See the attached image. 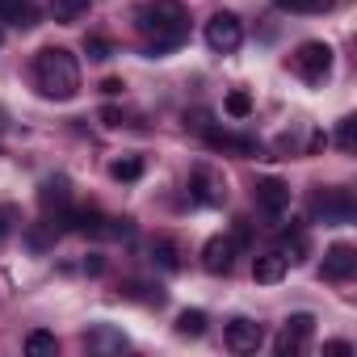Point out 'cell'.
I'll return each mask as SVG.
<instances>
[{
  "mask_svg": "<svg viewBox=\"0 0 357 357\" xmlns=\"http://www.w3.org/2000/svg\"><path fill=\"white\" fill-rule=\"evenodd\" d=\"M135 26L147 38L151 55H168L190 38V9L181 0H143L135 9Z\"/></svg>",
  "mask_w": 357,
  "mask_h": 357,
  "instance_id": "6da1fadb",
  "label": "cell"
},
{
  "mask_svg": "<svg viewBox=\"0 0 357 357\" xmlns=\"http://www.w3.org/2000/svg\"><path fill=\"white\" fill-rule=\"evenodd\" d=\"M34 80L38 93L51 101H72L80 93V63L68 47H43L34 59Z\"/></svg>",
  "mask_w": 357,
  "mask_h": 357,
  "instance_id": "7a4b0ae2",
  "label": "cell"
},
{
  "mask_svg": "<svg viewBox=\"0 0 357 357\" xmlns=\"http://www.w3.org/2000/svg\"><path fill=\"white\" fill-rule=\"evenodd\" d=\"M290 68H294V76L303 80V84H324L328 76H332V47L328 43H303L294 55H290Z\"/></svg>",
  "mask_w": 357,
  "mask_h": 357,
  "instance_id": "3957f363",
  "label": "cell"
},
{
  "mask_svg": "<svg viewBox=\"0 0 357 357\" xmlns=\"http://www.w3.org/2000/svg\"><path fill=\"white\" fill-rule=\"evenodd\" d=\"M311 336H315V315H311V311H294V315L282 324V332L273 336V353H278V357H298V353L311 344Z\"/></svg>",
  "mask_w": 357,
  "mask_h": 357,
  "instance_id": "277c9868",
  "label": "cell"
},
{
  "mask_svg": "<svg viewBox=\"0 0 357 357\" xmlns=\"http://www.w3.org/2000/svg\"><path fill=\"white\" fill-rule=\"evenodd\" d=\"M240 43H244V22H240L236 13H215V17L206 22V47H211L215 55H236Z\"/></svg>",
  "mask_w": 357,
  "mask_h": 357,
  "instance_id": "5b68a950",
  "label": "cell"
},
{
  "mask_svg": "<svg viewBox=\"0 0 357 357\" xmlns=\"http://www.w3.org/2000/svg\"><path fill=\"white\" fill-rule=\"evenodd\" d=\"M311 211H315V219H324V223H353L357 202H353L349 190H319L315 202H311Z\"/></svg>",
  "mask_w": 357,
  "mask_h": 357,
  "instance_id": "8992f818",
  "label": "cell"
},
{
  "mask_svg": "<svg viewBox=\"0 0 357 357\" xmlns=\"http://www.w3.org/2000/svg\"><path fill=\"white\" fill-rule=\"evenodd\" d=\"M190 198H194V202H202V206H219V202L227 198L223 176H219L215 168L198 164V168H194V176H190Z\"/></svg>",
  "mask_w": 357,
  "mask_h": 357,
  "instance_id": "52a82bcc",
  "label": "cell"
},
{
  "mask_svg": "<svg viewBox=\"0 0 357 357\" xmlns=\"http://www.w3.org/2000/svg\"><path fill=\"white\" fill-rule=\"evenodd\" d=\"M236 252H240L236 236H211L206 248H202V269H206V273H231Z\"/></svg>",
  "mask_w": 357,
  "mask_h": 357,
  "instance_id": "ba28073f",
  "label": "cell"
},
{
  "mask_svg": "<svg viewBox=\"0 0 357 357\" xmlns=\"http://www.w3.org/2000/svg\"><path fill=\"white\" fill-rule=\"evenodd\" d=\"M223 340H227V349L231 353H257L261 344H265V328L257 324V319H231L227 324V332H223Z\"/></svg>",
  "mask_w": 357,
  "mask_h": 357,
  "instance_id": "9c48e42d",
  "label": "cell"
},
{
  "mask_svg": "<svg viewBox=\"0 0 357 357\" xmlns=\"http://www.w3.org/2000/svg\"><path fill=\"white\" fill-rule=\"evenodd\" d=\"M252 198H257V206H261L269 219H278V215L290 206V185L282 181V176H261L257 190H252Z\"/></svg>",
  "mask_w": 357,
  "mask_h": 357,
  "instance_id": "30bf717a",
  "label": "cell"
},
{
  "mask_svg": "<svg viewBox=\"0 0 357 357\" xmlns=\"http://www.w3.org/2000/svg\"><path fill=\"white\" fill-rule=\"evenodd\" d=\"M59 223H63L68 231H76V236H105V227H109V219H105L97 206H68V211L59 215Z\"/></svg>",
  "mask_w": 357,
  "mask_h": 357,
  "instance_id": "8fae6325",
  "label": "cell"
},
{
  "mask_svg": "<svg viewBox=\"0 0 357 357\" xmlns=\"http://www.w3.org/2000/svg\"><path fill=\"white\" fill-rule=\"evenodd\" d=\"M202 139L215 147V151H231V155H261V143L248 139V135H231V130H219L215 122L202 130Z\"/></svg>",
  "mask_w": 357,
  "mask_h": 357,
  "instance_id": "7c38bea8",
  "label": "cell"
},
{
  "mask_svg": "<svg viewBox=\"0 0 357 357\" xmlns=\"http://www.w3.org/2000/svg\"><path fill=\"white\" fill-rule=\"evenodd\" d=\"M357 273V252H353V244H332L328 252H324V278L328 282H349Z\"/></svg>",
  "mask_w": 357,
  "mask_h": 357,
  "instance_id": "4fadbf2b",
  "label": "cell"
},
{
  "mask_svg": "<svg viewBox=\"0 0 357 357\" xmlns=\"http://www.w3.org/2000/svg\"><path fill=\"white\" fill-rule=\"evenodd\" d=\"M84 344H89V353H122V349H130L126 332H118L114 324H93L84 332Z\"/></svg>",
  "mask_w": 357,
  "mask_h": 357,
  "instance_id": "5bb4252c",
  "label": "cell"
},
{
  "mask_svg": "<svg viewBox=\"0 0 357 357\" xmlns=\"http://www.w3.org/2000/svg\"><path fill=\"white\" fill-rule=\"evenodd\" d=\"M0 26L34 30L38 26V5H34V0H0Z\"/></svg>",
  "mask_w": 357,
  "mask_h": 357,
  "instance_id": "9a60e30c",
  "label": "cell"
},
{
  "mask_svg": "<svg viewBox=\"0 0 357 357\" xmlns=\"http://www.w3.org/2000/svg\"><path fill=\"white\" fill-rule=\"evenodd\" d=\"M38 202H43V211L51 215H63L68 206H72V181H68V176H47V181H43V190H38Z\"/></svg>",
  "mask_w": 357,
  "mask_h": 357,
  "instance_id": "2e32d148",
  "label": "cell"
},
{
  "mask_svg": "<svg viewBox=\"0 0 357 357\" xmlns=\"http://www.w3.org/2000/svg\"><path fill=\"white\" fill-rule=\"evenodd\" d=\"M286 269H290V261H286L282 252H265V257H257L252 278H257L261 286H278V282L286 278Z\"/></svg>",
  "mask_w": 357,
  "mask_h": 357,
  "instance_id": "e0dca14e",
  "label": "cell"
},
{
  "mask_svg": "<svg viewBox=\"0 0 357 357\" xmlns=\"http://www.w3.org/2000/svg\"><path fill=\"white\" fill-rule=\"evenodd\" d=\"M151 265H160L164 273H176V269H181V248H176V240H168V236L151 240Z\"/></svg>",
  "mask_w": 357,
  "mask_h": 357,
  "instance_id": "ac0fdd59",
  "label": "cell"
},
{
  "mask_svg": "<svg viewBox=\"0 0 357 357\" xmlns=\"http://www.w3.org/2000/svg\"><path fill=\"white\" fill-rule=\"evenodd\" d=\"M143 155H118L114 164H109V176H114V181H139V176H143Z\"/></svg>",
  "mask_w": 357,
  "mask_h": 357,
  "instance_id": "d6986e66",
  "label": "cell"
},
{
  "mask_svg": "<svg viewBox=\"0 0 357 357\" xmlns=\"http://www.w3.org/2000/svg\"><path fill=\"white\" fill-rule=\"evenodd\" d=\"M223 114H227V118H236V122L252 118V97H248L244 89H231V93L223 97Z\"/></svg>",
  "mask_w": 357,
  "mask_h": 357,
  "instance_id": "ffe728a7",
  "label": "cell"
},
{
  "mask_svg": "<svg viewBox=\"0 0 357 357\" xmlns=\"http://www.w3.org/2000/svg\"><path fill=\"white\" fill-rule=\"evenodd\" d=\"M89 9H93V0H51L55 22H76V17H84Z\"/></svg>",
  "mask_w": 357,
  "mask_h": 357,
  "instance_id": "44dd1931",
  "label": "cell"
},
{
  "mask_svg": "<svg viewBox=\"0 0 357 357\" xmlns=\"http://www.w3.org/2000/svg\"><path fill=\"white\" fill-rule=\"evenodd\" d=\"M273 5L286 13H332L336 0H273Z\"/></svg>",
  "mask_w": 357,
  "mask_h": 357,
  "instance_id": "7402d4cb",
  "label": "cell"
},
{
  "mask_svg": "<svg viewBox=\"0 0 357 357\" xmlns=\"http://www.w3.org/2000/svg\"><path fill=\"white\" fill-rule=\"evenodd\" d=\"M84 55H89L93 63H105V59H114V55H118V47H114L105 34H89V38H84Z\"/></svg>",
  "mask_w": 357,
  "mask_h": 357,
  "instance_id": "603a6c76",
  "label": "cell"
},
{
  "mask_svg": "<svg viewBox=\"0 0 357 357\" xmlns=\"http://www.w3.org/2000/svg\"><path fill=\"white\" fill-rule=\"evenodd\" d=\"M176 332L181 336H202L206 332V311H181L176 315Z\"/></svg>",
  "mask_w": 357,
  "mask_h": 357,
  "instance_id": "cb8c5ba5",
  "label": "cell"
},
{
  "mask_svg": "<svg viewBox=\"0 0 357 357\" xmlns=\"http://www.w3.org/2000/svg\"><path fill=\"white\" fill-rule=\"evenodd\" d=\"M59 349V340H55V332H47V328H34L30 336H26V353H55Z\"/></svg>",
  "mask_w": 357,
  "mask_h": 357,
  "instance_id": "d4e9b609",
  "label": "cell"
},
{
  "mask_svg": "<svg viewBox=\"0 0 357 357\" xmlns=\"http://www.w3.org/2000/svg\"><path fill=\"white\" fill-rule=\"evenodd\" d=\"M282 257L286 261H303L307 257V236L294 227V231H286V248H282Z\"/></svg>",
  "mask_w": 357,
  "mask_h": 357,
  "instance_id": "484cf974",
  "label": "cell"
},
{
  "mask_svg": "<svg viewBox=\"0 0 357 357\" xmlns=\"http://www.w3.org/2000/svg\"><path fill=\"white\" fill-rule=\"evenodd\" d=\"M353 143H357V118H340V126H336V147H340V151H353Z\"/></svg>",
  "mask_w": 357,
  "mask_h": 357,
  "instance_id": "4316f807",
  "label": "cell"
},
{
  "mask_svg": "<svg viewBox=\"0 0 357 357\" xmlns=\"http://www.w3.org/2000/svg\"><path fill=\"white\" fill-rule=\"evenodd\" d=\"M17 223H22V215H17V206H9V202H0V240H9Z\"/></svg>",
  "mask_w": 357,
  "mask_h": 357,
  "instance_id": "83f0119b",
  "label": "cell"
},
{
  "mask_svg": "<svg viewBox=\"0 0 357 357\" xmlns=\"http://www.w3.org/2000/svg\"><path fill=\"white\" fill-rule=\"evenodd\" d=\"M51 240H55V223H51V227H34V231H30V248H34V252H43Z\"/></svg>",
  "mask_w": 357,
  "mask_h": 357,
  "instance_id": "f1b7e54d",
  "label": "cell"
},
{
  "mask_svg": "<svg viewBox=\"0 0 357 357\" xmlns=\"http://www.w3.org/2000/svg\"><path fill=\"white\" fill-rule=\"evenodd\" d=\"M122 122H126V114H122V109H114V105H105V109H101V126H109V130H118Z\"/></svg>",
  "mask_w": 357,
  "mask_h": 357,
  "instance_id": "f546056e",
  "label": "cell"
},
{
  "mask_svg": "<svg viewBox=\"0 0 357 357\" xmlns=\"http://www.w3.org/2000/svg\"><path fill=\"white\" fill-rule=\"evenodd\" d=\"M185 126H190V130H198V135H202V130H206V126H211V114H206V109H194V114H185Z\"/></svg>",
  "mask_w": 357,
  "mask_h": 357,
  "instance_id": "4dcf8cb0",
  "label": "cell"
},
{
  "mask_svg": "<svg viewBox=\"0 0 357 357\" xmlns=\"http://www.w3.org/2000/svg\"><path fill=\"white\" fill-rule=\"evenodd\" d=\"M324 353H336V357H344V353H353V344H349V340H328V344H324Z\"/></svg>",
  "mask_w": 357,
  "mask_h": 357,
  "instance_id": "1f68e13d",
  "label": "cell"
},
{
  "mask_svg": "<svg viewBox=\"0 0 357 357\" xmlns=\"http://www.w3.org/2000/svg\"><path fill=\"white\" fill-rule=\"evenodd\" d=\"M101 89H105V93H109V97H114V93H122V80H114V76H109V80H105V84H101Z\"/></svg>",
  "mask_w": 357,
  "mask_h": 357,
  "instance_id": "d6a6232c",
  "label": "cell"
},
{
  "mask_svg": "<svg viewBox=\"0 0 357 357\" xmlns=\"http://www.w3.org/2000/svg\"><path fill=\"white\" fill-rule=\"evenodd\" d=\"M0 130H5V122H0Z\"/></svg>",
  "mask_w": 357,
  "mask_h": 357,
  "instance_id": "836d02e7",
  "label": "cell"
}]
</instances>
